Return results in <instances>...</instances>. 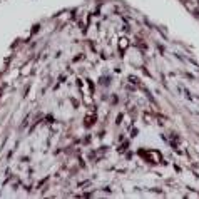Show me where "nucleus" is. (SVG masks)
<instances>
[{"label":"nucleus","instance_id":"nucleus-1","mask_svg":"<svg viewBox=\"0 0 199 199\" xmlns=\"http://www.w3.org/2000/svg\"><path fill=\"white\" fill-rule=\"evenodd\" d=\"M147 157H151V159H152V164L161 162V159H162V157H161V154H157L156 151H149V152H147Z\"/></svg>","mask_w":199,"mask_h":199},{"label":"nucleus","instance_id":"nucleus-2","mask_svg":"<svg viewBox=\"0 0 199 199\" xmlns=\"http://www.w3.org/2000/svg\"><path fill=\"white\" fill-rule=\"evenodd\" d=\"M95 114H89V115H85V119H84V122H85V126L89 127V126H92V124L95 122Z\"/></svg>","mask_w":199,"mask_h":199},{"label":"nucleus","instance_id":"nucleus-3","mask_svg":"<svg viewBox=\"0 0 199 199\" xmlns=\"http://www.w3.org/2000/svg\"><path fill=\"white\" fill-rule=\"evenodd\" d=\"M127 45H129V40H127V39H121V40H119V47H121L122 50H124V49H127Z\"/></svg>","mask_w":199,"mask_h":199}]
</instances>
